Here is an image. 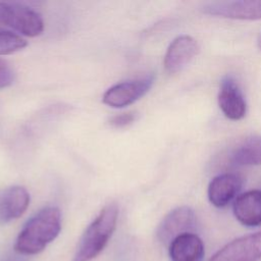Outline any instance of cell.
Listing matches in <instances>:
<instances>
[{"label": "cell", "instance_id": "6da1fadb", "mask_svg": "<svg viewBox=\"0 0 261 261\" xmlns=\"http://www.w3.org/2000/svg\"><path fill=\"white\" fill-rule=\"evenodd\" d=\"M61 214L56 207H46L35 214L19 232L14 249L20 255L42 252L59 233Z\"/></svg>", "mask_w": 261, "mask_h": 261}, {"label": "cell", "instance_id": "7a4b0ae2", "mask_svg": "<svg viewBox=\"0 0 261 261\" xmlns=\"http://www.w3.org/2000/svg\"><path fill=\"white\" fill-rule=\"evenodd\" d=\"M118 208L115 204L105 206L84 232L73 261H91L105 248L117 222Z\"/></svg>", "mask_w": 261, "mask_h": 261}, {"label": "cell", "instance_id": "3957f363", "mask_svg": "<svg viewBox=\"0 0 261 261\" xmlns=\"http://www.w3.org/2000/svg\"><path fill=\"white\" fill-rule=\"evenodd\" d=\"M0 23L27 37L42 34L44 21L34 9L19 3L0 2Z\"/></svg>", "mask_w": 261, "mask_h": 261}, {"label": "cell", "instance_id": "277c9868", "mask_svg": "<svg viewBox=\"0 0 261 261\" xmlns=\"http://www.w3.org/2000/svg\"><path fill=\"white\" fill-rule=\"evenodd\" d=\"M154 83V76L148 75L139 80L122 82L109 88L103 95V103L113 107L128 106L146 95Z\"/></svg>", "mask_w": 261, "mask_h": 261}, {"label": "cell", "instance_id": "5b68a950", "mask_svg": "<svg viewBox=\"0 0 261 261\" xmlns=\"http://www.w3.org/2000/svg\"><path fill=\"white\" fill-rule=\"evenodd\" d=\"M261 259V230L238 238L219 251L209 261H258Z\"/></svg>", "mask_w": 261, "mask_h": 261}, {"label": "cell", "instance_id": "8992f818", "mask_svg": "<svg viewBox=\"0 0 261 261\" xmlns=\"http://www.w3.org/2000/svg\"><path fill=\"white\" fill-rule=\"evenodd\" d=\"M196 224V215L192 208L180 206L171 210L160 222L157 228L158 240L169 246L177 237L192 232Z\"/></svg>", "mask_w": 261, "mask_h": 261}, {"label": "cell", "instance_id": "52a82bcc", "mask_svg": "<svg viewBox=\"0 0 261 261\" xmlns=\"http://www.w3.org/2000/svg\"><path fill=\"white\" fill-rule=\"evenodd\" d=\"M202 10L207 14L226 18L250 20L260 19L261 0L213 1L204 4Z\"/></svg>", "mask_w": 261, "mask_h": 261}, {"label": "cell", "instance_id": "ba28073f", "mask_svg": "<svg viewBox=\"0 0 261 261\" xmlns=\"http://www.w3.org/2000/svg\"><path fill=\"white\" fill-rule=\"evenodd\" d=\"M198 42L188 35L176 37L168 46L164 56V68L168 73H176L187 66L199 52Z\"/></svg>", "mask_w": 261, "mask_h": 261}, {"label": "cell", "instance_id": "9c48e42d", "mask_svg": "<svg viewBox=\"0 0 261 261\" xmlns=\"http://www.w3.org/2000/svg\"><path fill=\"white\" fill-rule=\"evenodd\" d=\"M218 105L223 114L231 120H240L246 115L245 97L238 83L231 76H225L220 83Z\"/></svg>", "mask_w": 261, "mask_h": 261}, {"label": "cell", "instance_id": "30bf717a", "mask_svg": "<svg viewBox=\"0 0 261 261\" xmlns=\"http://www.w3.org/2000/svg\"><path fill=\"white\" fill-rule=\"evenodd\" d=\"M242 179L234 173H221L212 178L208 186V199L210 203L222 208L229 204L242 189Z\"/></svg>", "mask_w": 261, "mask_h": 261}, {"label": "cell", "instance_id": "8fae6325", "mask_svg": "<svg viewBox=\"0 0 261 261\" xmlns=\"http://www.w3.org/2000/svg\"><path fill=\"white\" fill-rule=\"evenodd\" d=\"M30 204L29 192L20 186L9 187L0 192V223L20 217Z\"/></svg>", "mask_w": 261, "mask_h": 261}, {"label": "cell", "instance_id": "7c38bea8", "mask_svg": "<svg viewBox=\"0 0 261 261\" xmlns=\"http://www.w3.org/2000/svg\"><path fill=\"white\" fill-rule=\"evenodd\" d=\"M232 211L237 220L245 226L261 225V190L241 194L233 202Z\"/></svg>", "mask_w": 261, "mask_h": 261}, {"label": "cell", "instance_id": "4fadbf2b", "mask_svg": "<svg viewBox=\"0 0 261 261\" xmlns=\"http://www.w3.org/2000/svg\"><path fill=\"white\" fill-rule=\"evenodd\" d=\"M171 261H202L205 255L204 244L195 233H184L168 246Z\"/></svg>", "mask_w": 261, "mask_h": 261}, {"label": "cell", "instance_id": "5bb4252c", "mask_svg": "<svg viewBox=\"0 0 261 261\" xmlns=\"http://www.w3.org/2000/svg\"><path fill=\"white\" fill-rule=\"evenodd\" d=\"M230 160L238 166L261 164V136L253 135L244 139L232 151Z\"/></svg>", "mask_w": 261, "mask_h": 261}, {"label": "cell", "instance_id": "9a60e30c", "mask_svg": "<svg viewBox=\"0 0 261 261\" xmlns=\"http://www.w3.org/2000/svg\"><path fill=\"white\" fill-rule=\"evenodd\" d=\"M27 41L19 35L0 29V55H8L23 49Z\"/></svg>", "mask_w": 261, "mask_h": 261}, {"label": "cell", "instance_id": "2e32d148", "mask_svg": "<svg viewBox=\"0 0 261 261\" xmlns=\"http://www.w3.org/2000/svg\"><path fill=\"white\" fill-rule=\"evenodd\" d=\"M14 81V71L9 64L0 59V89L10 86Z\"/></svg>", "mask_w": 261, "mask_h": 261}, {"label": "cell", "instance_id": "e0dca14e", "mask_svg": "<svg viewBox=\"0 0 261 261\" xmlns=\"http://www.w3.org/2000/svg\"><path fill=\"white\" fill-rule=\"evenodd\" d=\"M137 118V114L135 112H126L113 116L110 119V124L114 127H124L132 124Z\"/></svg>", "mask_w": 261, "mask_h": 261}, {"label": "cell", "instance_id": "ac0fdd59", "mask_svg": "<svg viewBox=\"0 0 261 261\" xmlns=\"http://www.w3.org/2000/svg\"><path fill=\"white\" fill-rule=\"evenodd\" d=\"M1 261H27V259L23 258L22 256H20V254H18V255H8V256H5Z\"/></svg>", "mask_w": 261, "mask_h": 261}, {"label": "cell", "instance_id": "d6986e66", "mask_svg": "<svg viewBox=\"0 0 261 261\" xmlns=\"http://www.w3.org/2000/svg\"><path fill=\"white\" fill-rule=\"evenodd\" d=\"M258 46H259V48L261 49V34H260V36H259V38H258Z\"/></svg>", "mask_w": 261, "mask_h": 261}]
</instances>
